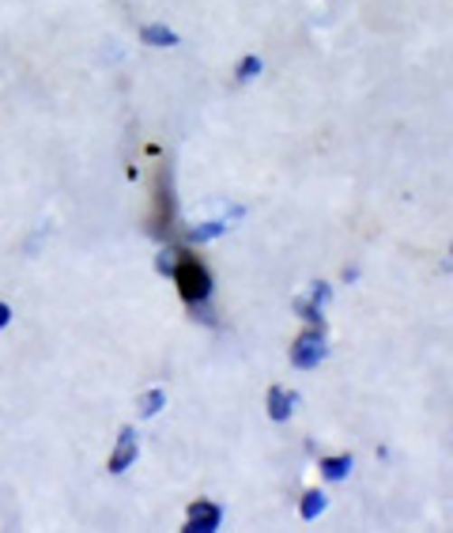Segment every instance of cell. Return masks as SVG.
<instances>
[{
  "label": "cell",
  "instance_id": "1",
  "mask_svg": "<svg viewBox=\"0 0 453 533\" xmlns=\"http://www.w3.org/2000/svg\"><path fill=\"white\" fill-rule=\"evenodd\" d=\"M170 276H175L178 295H182L185 303H208V295H212V276H208V269H204L197 258H193L189 250H178Z\"/></svg>",
  "mask_w": 453,
  "mask_h": 533
},
{
  "label": "cell",
  "instance_id": "2",
  "mask_svg": "<svg viewBox=\"0 0 453 533\" xmlns=\"http://www.w3.org/2000/svg\"><path fill=\"white\" fill-rule=\"evenodd\" d=\"M178 220V205H175V182H170V167H159L156 175V194H151V216L147 231L151 234H166Z\"/></svg>",
  "mask_w": 453,
  "mask_h": 533
},
{
  "label": "cell",
  "instance_id": "3",
  "mask_svg": "<svg viewBox=\"0 0 453 533\" xmlns=\"http://www.w3.org/2000/svg\"><path fill=\"white\" fill-rule=\"evenodd\" d=\"M321 359H326V337H321V329L298 333L295 337V348H291V364L302 367V371H310V367L321 364Z\"/></svg>",
  "mask_w": 453,
  "mask_h": 533
},
{
  "label": "cell",
  "instance_id": "4",
  "mask_svg": "<svg viewBox=\"0 0 453 533\" xmlns=\"http://www.w3.org/2000/svg\"><path fill=\"white\" fill-rule=\"evenodd\" d=\"M220 522H223V510L215 507V503H208V500H197V503L189 507L185 529L189 533H215V529H220Z\"/></svg>",
  "mask_w": 453,
  "mask_h": 533
},
{
  "label": "cell",
  "instance_id": "5",
  "mask_svg": "<svg viewBox=\"0 0 453 533\" xmlns=\"http://www.w3.org/2000/svg\"><path fill=\"white\" fill-rule=\"evenodd\" d=\"M133 462H137V432L133 428H121L118 446H114V454H110V473H125Z\"/></svg>",
  "mask_w": 453,
  "mask_h": 533
},
{
  "label": "cell",
  "instance_id": "6",
  "mask_svg": "<svg viewBox=\"0 0 453 533\" xmlns=\"http://www.w3.org/2000/svg\"><path fill=\"white\" fill-rule=\"evenodd\" d=\"M352 473V458L340 454V458H321V477L326 481H344Z\"/></svg>",
  "mask_w": 453,
  "mask_h": 533
},
{
  "label": "cell",
  "instance_id": "7",
  "mask_svg": "<svg viewBox=\"0 0 453 533\" xmlns=\"http://www.w3.org/2000/svg\"><path fill=\"white\" fill-rule=\"evenodd\" d=\"M140 38H144V46H175V42H178V34H175V31H166V27H159V24L144 27V31H140Z\"/></svg>",
  "mask_w": 453,
  "mask_h": 533
},
{
  "label": "cell",
  "instance_id": "8",
  "mask_svg": "<svg viewBox=\"0 0 453 533\" xmlns=\"http://www.w3.org/2000/svg\"><path fill=\"white\" fill-rule=\"evenodd\" d=\"M269 416H272V420H288V416H291V397L279 390V386L269 390Z\"/></svg>",
  "mask_w": 453,
  "mask_h": 533
},
{
  "label": "cell",
  "instance_id": "9",
  "mask_svg": "<svg viewBox=\"0 0 453 533\" xmlns=\"http://www.w3.org/2000/svg\"><path fill=\"white\" fill-rule=\"evenodd\" d=\"M321 510H326V496H321V492H307V496H302V507H298V515L302 519H317L321 515Z\"/></svg>",
  "mask_w": 453,
  "mask_h": 533
},
{
  "label": "cell",
  "instance_id": "10",
  "mask_svg": "<svg viewBox=\"0 0 453 533\" xmlns=\"http://www.w3.org/2000/svg\"><path fill=\"white\" fill-rule=\"evenodd\" d=\"M163 405H166V394H163V390H147V394L140 397L137 409H140V416H156V413L163 409Z\"/></svg>",
  "mask_w": 453,
  "mask_h": 533
},
{
  "label": "cell",
  "instance_id": "11",
  "mask_svg": "<svg viewBox=\"0 0 453 533\" xmlns=\"http://www.w3.org/2000/svg\"><path fill=\"white\" fill-rule=\"evenodd\" d=\"M223 231H227L223 224H204V227H197V231H193V239H197V243H208V239H220Z\"/></svg>",
  "mask_w": 453,
  "mask_h": 533
},
{
  "label": "cell",
  "instance_id": "12",
  "mask_svg": "<svg viewBox=\"0 0 453 533\" xmlns=\"http://www.w3.org/2000/svg\"><path fill=\"white\" fill-rule=\"evenodd\" d=\"M295 314H302L307 322H321V307H314L310 300H295Z\"/></svg>",
  "mask_w": 453,
  "mask_h": 533
},
{
  "label": "cell",
  "instance_id": "13",
  "mask_svg": "<svg viewBox=\"0 0 453 533\" xmlns=\"http://www.w3.org/2000/svg\"><path fill=\"white\" fill-rule=\"evenodd\" d=\"M257 72H261V61H257V57H242V65H239V80L246 83V80H253Z\"/></svg>",
  "mask_w": 453,
  "mask_h": 533
},
{
  "label": "cell",
  "instance_id": "14",
  "mask_svg": "<svg viewBox=\"0 0 453 533\" xmlns=\"http://www.w3.org/2000/svg\"><path fill=\"white\" fill-rule=\"evenodd\" d=\"M329 295H333V291H329V284H317V288H314V300H310V303H314V307H326V303H329Z\"/></svg>",
  "mask_w": 453,
  "mask_h": 533
},
{
  "label": "cell",
  "instance_id": "15",
  "mask_svg": "<svg viewBox=\"0 0 453 533\" xmlns=\"http://www.w3.org/2000/svg\"><path fill=\"white\" fill-rule=\"evenodd\" d=\"M175 258H178V253H175V250H166V253H159V272H170V269H175Z\"/></svg>",
  "mask_w": 453,
  "mask_h": 533
},
{
  "label": "cell",
  "instance_id": "16",
  "mask_svg": "<svg viewBox=\"0 0 453 533\" xmlns=\"http://www.w3.org/2000/svg\"><path fill=\"white\" fill-rule=\"evenodd\" d=\"M8 318H12V310H8V303H0V329L8 326Z\"/></svg>",
  "mask_w": 453,
  "mask_h": 533
}]
</instances>
